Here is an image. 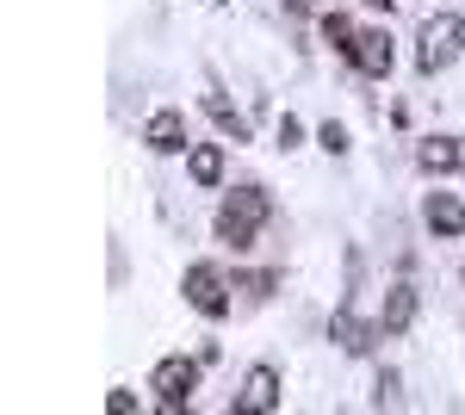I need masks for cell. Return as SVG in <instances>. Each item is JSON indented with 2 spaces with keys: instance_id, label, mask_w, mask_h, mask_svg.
<instances>
[{
  "instance_id": "obj_1",
  "label": "cell",
  "mask_w": 465,
  "mask_h": 415,
  "mask_svg": "<svg viewBox=\"0 0 465 415\" xmlns=\"http://www.w3.org/2000/svg\"><path fill=\"white\" fill-rule=\"evenodd\" d=\"M267 217H273L267 186H236V193H223V205H217V242L236 248V254H249Z\"/></svg>"
},
{
  "instance_id": "obj_2",
  "label": "cell",
  "mask_w": 465,
  "mask_h": 415,
  "mask_svg": "<svg viewBox=\"0 0 465 415\" xmlns=\"http://www.w3.org/2000/svg\"><path fill=\"white\" fill-rule=\"evenodd\" d=\"M460 50H465V19H460V13H429L422 32H416V69L440 74Z\"/></svg>"
},
{
  "instance_id": "obj_3",
  "label": "cell",
  "mask_w": 465,
  "mask_h": 415,
  "mask_svg": "<svg viewBox=\"0 0 465 415\" xmlns=\"http://www.w3.org/2000/svg\"><path fill=\"white\" fill-rule=\"evenodd\" d=\"M180 291H186V304L205 316V322H223L230 316V279H223L217 261H193L186 279H180Z\"/></svg>"
},
{
  "instance_id": "obj_4",
  "label": "cell",
  "mask_w": 465,
  "mask_h": 415,
  "mask_svg": "<svg viewBox=\"0 0 465 415\" xmlns=\"http://www.w3.org/2000/svg\"><path fill=\"white\" fill-rule=\"evenodd\" d=\"M199 372H205V360H186V353L162 360V366L149 372L155 403H162V410H186V403H193V390H199Z\"/></svg>"
},
{
  "instance_id": "obj_5",
  "label": "cell",
  "mask_w": 465,
  "mask_h": 415,
  "mask_svg": "<svg viewBox=\"0 0 465 415\" xmlns=\"http://www.w3.org/2000/svg\"><path fill=\"white\" fill-rule=\"evenodd\" d=\"M366 81H385L391 74V63H397V50H391V32L385 25H366V32L354 37V56H348Z\"/></svg>"
},
{
  "instance_id": "obj_6",
  "label": "cell",
  "mask_w": 465,
  "mask_h": 415,
  "mask_svg": "<svg viewBox=\"0 0 465 415\" xmlns=\"http://www.w3.org/2000/svg\"><path fill=\"white\" fill-rule=\"evenodd\" d=\"M143 143H149V155H186V149H193V137H186V112H174V105L149 112Z\"/></svg>"
},
{
  "instance_id": "obj_7",
  "label": "cell",
  "mask_w": 465,
  "mask_h": 415,
  "mask_svg": "<svg viewBox=\"0 0 465 415\" xmlns=\"http://www.w3.org/2000/svg\"><path fill=\"white\" fill-rule=\"evenodd\" d=\"M236 415H267L280 410V372L273 366H249V379H242V390H236V403H230Z\"/></svg>"
},
{
  "instance_id": "obj_8",
  "label": "cell",
  "mask_w": 465,
  "mask_h": 415,
  "mask_svg": "<svg viewBox=\"0 0 465 415\" xmlns=\"http://www.w3.org/2000/svg\"><path fill=\"white\" fill-rule=\"evenodd\" d=\"M329 341L341 347V353H354V360H366V353H372V341H379V322H360V316L341 304V311L329 316Z\"/></svg>"
},
{
  "instance_id": "obj_9",
  "label": "cell",
  "mask_w": 465,
  "mask_h": 415,
  "mask_svg": "<svg viewBox=\"0 0 465 415\" xmlns=\"http://www.w3.org/2000/svg\"><path fill=\"white\" fill-rule=\"evenodd\" d=\"M416 168L422 173H465V137H422Z\"/></svg>"
},
{
  "instance_id": "obj_10",
  "label": "cell",
  "mask_w": 465,
  "mask_h": 415,
  "mask_svg": "<svg viewBox=\"0 0 465 415\" xmlns=\"http://www.w3.org/2000/svg\"><path fill=\"white\" fill-rule=\"evenodd\" d=\"M410 322H416V285H403V279H397L391 291H385V311H379V335L391 341V335H403Z\"/></svg>"
},
{
  "instance_id": "obj_11",
  "label": "cell",
  "mask_w": 465,
  "mask_h": 415,
  "mask_svg": "<svg viewBox=\"0 0 465 415\" xmlns=\"http://www.w3.org/2000/svg\"><path fill=\"white\" fill-rule=\"evenodd\" d=\"M422 223H429L434 236H465V205L453 193H429V205H422Z\"/></svg>"
},
{
  "instance_id": "obj_12",
  "label": "cell",
  "mask_w": 465,
  "mask_h": 415,
  "mask_svg": "<svg viewBox=\"0 0 465 415\" xmlns=\"http://www.w3.org/2000/svg\"><path fill=\"white\" fill-rule=\"evenodd\" d=\"M186 173H193V186H217L223 180V149L217 143H193L186 149Z\"/></svg>"
},
{
  "instance_id": "obj_13",
  "label": "cell",
  "mask_w": 465,
  "mask_h": 415,
  "mask_svg": "<svg viewBox=\"0 0 465 415\" xmlns=\"http://www.w3.org/2000/svg\"><path fill=\"white\" fill-rule=\"evenodd\" d=\"M205 118H212L223 137H236V143H249V118L236 112V105L223 100V94H205Z\"/></svg>"
},
{
  "instance_id": "obj_14",
  "label": "cell",
  "mask_w": 465,
  "mask_h": 415,
  "mask_svg": "<svg viewBox=\"0 0 465 415\" xmlns=\"http://www.w3.org/2000/svg\"><path fill=\"white\" fill-rule=\"evenodd\" d=\"M354 37H360V25L348 13H322V44H329L335 56H354Z\"/></svg>"
},
{
  "instance_id": "obj_15",
  "label": "cell",
  "mask_w": 465,
  "mask_h": 415,
  "mask_svg": "<svg viewBox=\"0 0 465 415\" xmlns=\"http://www.w3.org/2000/svg\"><path fill=\"white\" fill-rule=\"evenodd\" d=\"M317 143L329 149V155H348V124H335V118H329V124L317 131Z\"/></svg>"
},
{
  "instance_id": "obj_16",
  "label": "cell",
  "mask_w": 465,
  "mask_h": 415,
  "mask_svg": "<svg viewBox=\"0 0 465 415\" xmlns=\"http://www.w3.org/2000/svg\"><path fill=\"white\" fill-rule=\"evenodd\" d=\"M273 137H280V149H298V143H304V124H298V118H280V131H273Z\"/></svg>"
},
{
  "instance_id": "obj_17",
  "label": "cell",
  "mask_w": 465,
  "mask_h": 415,
  "mask_svg": "<svg viewBox=\"0 0 465 415\" xmlns=\"http://www.w3.org/2000/svg\"><path fill=\"white\" fill-rule=\"evenodd\" d=\"M236 285L254 291V298H267V291H273V273H249V279H236Z\"/></svg>"
},
{
  "instance_id": "obj_18",
  "label": "cell",
  "mask_w": 465,
  "mask_h": 415,
  "mask_svg": "<svg viewBox=\"0 0 465 415\" xmlns=\"http://www.w3.org/2000/svg\"><path fill=\"white\" fill-rule=\"evenodd\" d=\"M106 410H112V415H131V410H137V397H131V390H112Z\"/></svg>"
},
{
  "instance_id": "obj_19",
  "label": "cell",
  "mask_w": 465,
  "mask_h": 415,
  "mask_svg": "<svg viewBox=\"0 0 465 415\" xmlns=\"http://www.w3.org/2000/svg\"><path fill=\"white\" fill-rule=\"evenodd\" d=\"M372 403H397V372H379V397Z\"/></svg>"
},
{
  "instance_id": "obj_20",
  "label": "cell",
  "mask_w": 465,
  "mask_h": 415,
  "mask_svg": "<svg viewBox=\"0 0 465 415\" xmlns=\"http://www.w3.org/2000/svg\"><path fill=\"white\" fill-rule=\"evenodd\" d=\"M366 6H385V13H391V6H397V0H366Z\"/></svg>"
}]
</instances>
